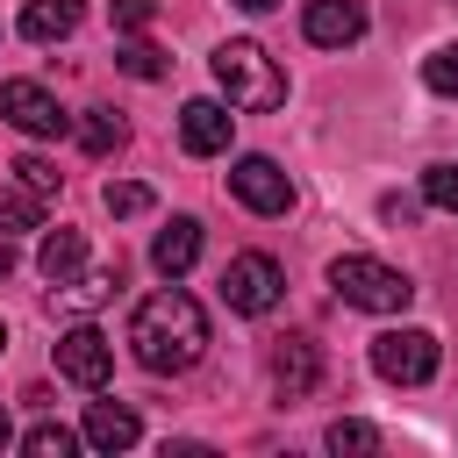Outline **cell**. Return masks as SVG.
<instances>
[{"label": "cell", "mask_w": 458, "mask_h": 458, "mask_svg": "<svg viewBox=\"0 0 458 458\" xmlns=\"http://www.w3.org/2000/svg\"><path fill=\"white\" fill-rule=\"evenodd\" d=\"M129 351H136L143 372H186V365H200V351H208V315H200V301L179 293V286H157V293L129 315Z\"/></svg>", "instance_id": "6da1fadb"}, {"label": "cell", "mask_w": 458, "mask_h": 458, "mask_svg": "<svg viewBox=\"0 0 458 458\" xmlns=\"http://www.w3.org/2000/svg\"><path fill=\"white\" fill-rule=\"evenodd\" d=\"M215 86L229 93V107H243V114H265V107H279L286 100V72L265 57V43H250V36H229L215 57Z\"/></svg>", "instance_id": "7a4b0ae2"}, {"label": "cell", "mask_w": 458, "mask_h": 458, "mask_svg": "<svg viewBox=\"0 0 458 458\" xmlns=\"http://www.w3.org/2000/svg\"><path fill=\"white\" fill-rule=\"evenodd\" d=\"M329 286H336L344 308H365V315H401L415 301V279L394 272V265H379V258H365V250H344L329 265Z\"/></svg>", "instance_id": "3957f363"}, {"label": "cell", "mask_w": 458, "mask_h": 458, "mask_svg": "<svg viewBox=\"0 0 458 458\" xmlns=\"http://www.w3.org/2000/svg\"><path fill=\"white\" fill-rule=\"evenodd\" d=\"M279 293H286L279 258H265V250H236V258L222 265V301H229L236 315H272Z\"/></svg>", "instance_id": "277c9868"}, {"label": "cell", "mask_w": 458, "mask_h": 458, "mask_svg": "<svg viewBox=\"0 0 458 458\" xmlns=\"http://www.w3.org/2000/svg\"><path fill=\"white\" fill-rule=\"evenodd\" d=\"M437 336L429 329H386V336H372V372L386 379V386H422V379H437Z\"/></svg>", "instance_id": "5b68a950"}, {"label": "cell", "mask_w": 458, "mask_h": 458, "mask_svg": "<svg viewBox=\"0 0 458 458\" xmlns=\"http://www.w3.org/2000/svg\"><path fill=\"white\" fill-rule=\"evenodd\" d=\"M57 372H64L72 386L100 394V386H107V372H114V344H107L93 322H72V329L57 336Z\"/></svg>", "instance_id": "8992f818"}, {"label": "cell", "mask_w": 458, "mask_h": 458, "mask_svg": "<svg viewBox=\"0 0 458 458\" xmlns=\"http://www.w3.org/2000/svg\"><path fill=\"white\" fill-rule=\"evenodd\" d=\"M0 114H7L21 136H64V129H72V114L57 107V93L36 86V79H7V86H0Z\"/></svg>", "instance_id": "52a82bcc"}, {"label": "cell", "mask_w": 458, "mask_h": 458, "mask_svg": "<svg viewBox=\"0 0 458 458\" xmlns=\"http://www.w3.org/2000/svg\"><path fill=\"white\" fill-rule=\"evenodd\" d=\"M229 193H236L250 215H286V208H293V179H286L272 157H258V150L229 165Z\"/></svg>", "instance_id": "ba28073f"}, {"label": "cell", "mask_w": 458, "mask_h": 458, "mask_svg": "<svg viewBox=\"0 0 458 458\" xmlns=\"http://www.w3.org/2000/svg\"><path fill=\"white\" fill-rule=\"evenodd\" d=\"M272 386H279L286 401H308V394L322 386V344H315V336H279V344H272Z\"/></svg>", "instance_id": "9c48e42d"}, {"label": "cell", "mask_w": 458, "mask_h": 458, "mask_svg": "<svg viewBox=\"0 0 458 458\" xmlns=\"http://www.w3.org/2000/svg\"><path fill=\"white\" fill-rule=\"evenodd\" d=\"M301 29H308V43H322V50H351V43L365 36V7H358V0H308Z\"/></svg>", "instance_id": "30bf717a"}, {"label": "cell", "mask_w": 458, "mask_h": 458, "mask_svg": "<svg viewBox=\"0 0 458 458\" xmlns=\"http://www.w3.org/2000/svg\"><path fill=\"white\" fill-rule=\"evenodd\" d=\"M229 129H236V114H229L222 100H186V107H179V143H186L193 157L229 150Z\"/></svg>", "instance_id": "8fae6325"}, {"label": "cell", "mask_w": 458, "mask_h": 458, "mask_svg": "<svg viewBox=\"0 0 458 458\" xmlns=\"http://www.w3.org/2000/svg\"><path fill=\"white\" fill-rule=\"evenodd\" d=\"M193 258H200V222H193V215H172V222L157 229V243H150V265H157L165 279H186Z\"/></svg>", "instance_id": "7c38bea8"}, {"label": "cell", "mask_w": 458, "mask_h": 458, "mask_svg": "<svg viewBox=\"0 0 458 458\" xmlns=\"http://www.w3.org/2000/svg\"><path fill=\"white\" fill-rule=\"evenodd\" d=\"M79 437H86L93 451H107V458H114V451H129V444L143 437V422H136V408H122V401H93Z\"/></svg>", "instance_id": "4fadbf2b"}, {"label": "cell", "mask_w": 458, "mask_h": 458, "mask_svg": "<svg viewBox=\"0 0 458 458\" xmlns=\"http://www.w3.org/2000/svg\"><path fill=\"white\" fill-rule=\"evenodd\" d=\"M79 29V0H29L21 7V36L29 43H64Z\"/></svg>", "instance_id": "5bb4252c"}, {"label": "cell", "mask_w": 458, "mask_h": 458, "mask_svg": "<svg viewBox=\"0 0 458 458\" xmlns=\"http://www.w3.org/2000/svg\"><path fill=\"white\" fill-rule=\"evenodd\" d=\"M36 265H43V279H50V286L79 279V265H86V236H79V229H50V236H43V250H36Z\"/></svg>", "instance_id": "9a60e30c"}, {"label": "cell", "mask_w": 458, "mask_h": 458, "mask_svg": "<svg viewBox=\"0 0 458 458\" xmlns=\"http://www.w3.org/2000/svg\"><path fill=\"white\" fill-rule=\"evenodd\" d=\"M122 136H129V122H122L114 107H86V122H79V143H86L93 157H107V150H122Z\"/></svg>", "instance_id": "2e32d148"}, {"label": "cell", "mask_w": 458, "mask_h": 458, "mask_svg": "<svg viewBox=\"0 0 458 458\" xmlns=\"http://www.w3.org/2000/svg\"><path fill=\"white\" fill-rule=\"evenodd\" d=\"M36 222H43V193H29L21 179H14V186H0V236L36 229Z\"/></svg>", "instance_id": "e0dca14e"}, {"label": "cell", "mask_w": 458, "mask_h": 458, "mask_svg": "<svg viewBox=\"0 0 458 458\" xmlns=\"http://www.w3.org/2000/svg\"><path fill=\"white\" fill-rule=\"evenodd\" d=\"M114 279H122L114 265H107V272H86V279H64V286H57V301H64V308H100V301L114 293Z\"/></svg>", "instance_id": "ac0fdd59"}, {"label": "cell", "mask_w": 458, "mask_h": 458, "mask_svg": "<svg viewBox=\"0 0 458 458\" xmlns=\"http://www.w3.org/2000/svg\"><path fill=\"white\" fill-rule=\"evenodd\" d=\"M21 451H29V458H72V451H79V437H72L64 422H36V429L21 437Z\"/></svg>", "instance_id": "d6986e66"}, {"label": "cell", "mask_w": 458, "mask_h": 458, "mask_svg": "<svg viewBox=\"0 0 458 458\" xmlns=\"http://www.w3.org/2000/svg\"><path fill=\"white\" fill-rule=\"evenodd\" d=\"M422 86H429V93H444V100H458V43H444V50H429V57H422Z\"/></svg>", "instance_id": "ffe728a7"}, {"label": "cell", "mask_w": 458, "mask_h": 458, "mask_svg": "<svg viewBox=\"0 0 458 458\" xmlns=\"http://www.w3.org/2000/svg\"><path fill=\"white\" fill-rule=\"evenodd\" d=\"M14 179H21L29 193H43V200H50L57 186H64V172H57L50 157H36V150H29V157H14Z\"/></svg>", "instance_id": "44dd1931"}, {"label": "cell", "mask_w": 458, "mask_h": 458, "mask_svg": "<svg viewBox=\"0 0 458 458\" xmlns=\"http://www.w3.org/2000/svg\"><path fill=\"white\" fill-rule=\"evenodd\" d=\"M107 215H114V222L150 215V186H136V179H107Z\"/></svg>", "instance_id": "7402d4cb"}, {"label": "cell", "mask_w": 458, "mask_h": 458, "mask_svg": "<svg viewBox=\"0 0 458 458\" xmlns=\"http://www.w3.org/2000/svg\"><path fill=\"white\" fill-rule=\"evenodd\" d=\"M422 200L444 208V215H458V165H429L422 172Z\"/></svg>", "instance_id": "603a6c76"}, {"label": "cell", "mask_w": 458, "mask_h": 458, "mask_svg": "<svg viewBox=\"0 0 458 458\" xmlns=\"http://www.w3.org/2000/svg\"><path fill=\"white\" fill-rule=\"evenodd\" d=\"M129 79H165V50L157 43H122V57H114Z\"/></svg>", "instance_id": "cb8c5ba5"}, {"label": "cell", "mask_w": 458, "mask_h": 458, "mask_svg": "<svg viewBox=\"0 0 458 458\" xmlns=\"http://www.w3.org/2000/svg\"><path fill=\"white\" fill-rule=\"evenodd\" d=\"M107 21H114L122 36H143V29L157 21V0H107Z\"/></svg>", "instance_id": "d4e9b609"}, {"label": "cell", "mask_w": 458, "mask_h": 458, "mask_svg": "<svg viewBox=\"0 0 458 458\" xmlns=\"http://www.w3.org/2000/svg\"><path fill=\"white\" fill-rule=\"evenodd\" d=\"M329 451H379V429L344 415V422H329Z\"/></svg>", "instance_id": "484cf974"}, {"label": "cell", "mask_w": 458, "mask_h": 458, "mask_svg": "<svg viewBox=\"0 0 458 458\" xmlns=\"http://www.w3.org/2000/svg\"><path fill=\"white\" fill-rule=\"evenodd\" d=\"M379 215H386V222H415V200H408V193H386Z\"/></svg>", "instance_id": "4316f807"}, {"label": "cell", "mask_w": 458, "mask_h": 458, "mask_svg": "<svg viewBox=\"0 0 458 458\" xmlns=\"http://www.w3.org/2000/svg\"><path fill=\"white\" fill-rule=\"evenodd\" d=\"M7 272H14V250H7V243H0V279H7Z\"/></svg>", "instance_id": "83f0119b"}, {"label": "cell", "mask_w": 458, "mask_h": 458, "mask_svg": "<svg viewBox=\"0 0 458 458\" xmlns=\"http://www.w3.org/2000/svg\"><path fill=\"white\" fill-rule=\"evenodd\" d=\"M236 7H250V14H265V7H279V0H236Z\"/></svg>", "instance_id": "f1b7e54d"}, {"label": "cell", "mask_w": 458, "mask_h": 458, "mask_svg": "<svg viewBox=\"0 0 458 458\" xmlns=\"http://www.w3.org/2000/svg\"><path fill=\"white\" fill-rule=\"evenodd\" d=\"M7 437H14V429H7V401H0V444H7Z\"/></svg>", "instance_id": "f546056e"}, {"label": "cell", "mask_w": 458, "mask_h": 458, "mask_svg": "<svg viewBox=\"0 0 458 458\" xmlns=\"http://www.w3.org/2000/svg\"><path fill=\"white\" fill-rule=\"evenodd\" d=\"M0 351H7V329H0Z\"/></svg>", "instance_id": "4dcf8cb0"}]
</instances>
